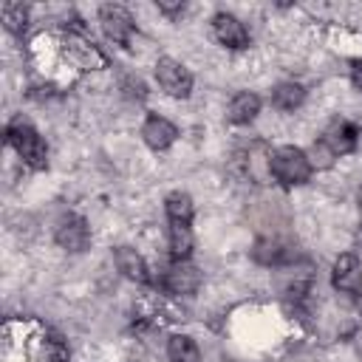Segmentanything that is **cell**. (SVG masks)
Masks as SVG:
<instances>
[{
	"label": "cell",
	"instance_id": "cell-1",
	"mask_svg": "<svg viewBox=\"0 0 362 362\" xmlns=\"http://www.w3.org/2000/svg\"><path fill=\"white\" fill-rule=\"evenodd\" d=\"M269 170L272 175L283 184V187H297V184H305L311 178V158L308 153H303L300 147H277L272 156H269Z\"/></svg>",
	"mask_w": 362,
	"mask_h": 362
},
{
	"label": "cell",
	"instance_id": "cell-2",
	"mask_svg": "<svg viewBox=\"0 0 362 362\" xmlns=\"http://www.w3.org/2000/svg\"><path fill=\"white\" fill-rule=\"evenodd\" d=\"M6 141L14 147V153H17L28 167L45 170V164H48V150H45L42 136H40L31 124H25L23 119H14V122L8 124V130H6Z\"/></svg>",
	"mask_w": 362,
	"mask_h": 362
},
{
	"label": "cell",
	"instance_id": "cell-3",
	"mask_svg": "<svg viewBox=\"0 0 362 362\" xmlns=\"http://www.w3.org/2000/svg\"><path fill=\"white\" fill-rule=\"evenodd\" d=\"M156 79H158L161 90H167L173 99H187L192 90V74L170 57H161L156 62Z\"/></svg>",
	"mask_w": 362,
	"mask_h": 362
},
{
	"label": "cell",
	"instance_id": "cell-4",
	"mask_svg": "<svg viewBox=\"0 0 362 362\" xmlns=\"http://www.w3.org/2000/svg\"><path fill=\"white\" fill-rule=\"evenodd\" d=\"M161 283L170 294H195L198 286H201V272L189 260H173L164 269Z\"/></svg>",
	"mask_w": 362,
	"mask_h": 362
},
{
	"label": "cell",
	"instance_id": "cell-5",
	"mask_svg": "<svg viewBox=\"0 0 362 362\" xmlns=\"http://www.w3.org/2000/svg\"><path fill=\"white\" fill-rule=\"evenodd\" d=\"M57 243L65 249V252H85L88 243H90V229L85 223V218L79 215H68L57 223V232H54Z\"/></svg>",
	"mask_w": 362,
	"mask_h": 362
},
{
	"label": "cell",
	"instance_id": "cell-6",
	"mask_svg": "<svg viewBox=\"0 0 362 362\" xmlns=\"http://www.w3.org/2000/svg\"><path fill=\"white\" fill-rule=\"evenodd\" d=\"M99 23H102V31H105L107 40H113L119 45H127L130 42L133 20H130V14L122 6H102L99 8Z\"/></svg>",
	"mask_w": 362,
	"mask_h": 362
},
{
	"label": "cell",
	"instance_id": "cell-7",
	"mask_svg": "<svg viewBox=\"0 0 362 362\" xmlns=\"http://www.w3.org/2000/svg\"><path fill=\"white\" fill-rule=\"evenodd\" d=\"M331 283L339 288V291H348V294H359L362 288V266H359V257L345 252L334 260V272H331Z\"/></svg>",
	"mask_w": 362,
	"mask_h": 362
},
{
	"label": "cell",
	"instance_id": "cell-8",
	"mask_svg": "<svg viewBox=\"0 0 362 362\" xmlns=\"http://www.w3.org/2000/svg\"><path fill=\"white\" fill-rule=\"evenodd\" d=\"M212 28H215L218 42L226 45V48H246L249 45V31H246V25L235 14H226V11L215 14Z\"/></svg>",
	"mask_w": 362,
	"mask_h": 362
},
{
	"label": "cell",
	"instance_id": "cell-9",
	"mask_svg": "<svg viewBox=\"0 0 362 362\" xmlns=\"http://www.w3.org/2000/svg\"><path fill=\"white\" fill-rule=\"evenodd\" d=\"M322 144L334 156H345V153H351L356 147V127L351 122H345V119H334L322 133Z\"/></svg>",
	"mask_w": 362,
	"mask_h": 362
},
{
	"label": "cell",
	"instance_id": "cell-10",
	"mask_svg": "<svg viewBox=\"0 0 362 362\" xmlns=\"http://www.w3.org/2000/svg\"><path fill=\"white\" fill-rule=\"evenodd\" d=\"M141 136H144L147 147H153V150H167V147L175 141L178 130H175V124L167 122L164 116H147V122H144V127H141Z\"/></svg>",
	"mask_w": 362,
	"mask_h": 362
},
{
	"label": "cell",
	"instance_id": "cell-11",
	"mask_svg": "<svg viewBox=\"0 0 362 362\" xmlns=\"http://www.w3.org/2000/svg\"><path fill=\"white\" fill-rule=\"evenodd\" d=\"M113 257H116V266H119V272H122L124 277H130V280H136V283H147V280H150L147 263H144V257H141L136 249L119 246V249L113 252Z\"/></svg>",
	"mask_w": 362,
	"mask_h": 362
},
{
	"label": "cell",
	"instance_id": "cell-12",
	"mask_svg": "<svg viewBox=\"0 0 362 362\" xmlns=\"http://www.w3.org/2000/svg\"><path fill=\"white\" fill-rule=\"evenodd\" d=\"M257 113H260V96H257V93L240 90V93L232 96V102H229V122H235V124H249Z\"/></svg>",
	"mask_w": 362,
	"mask_h": 362
},
{
	"label": "cell",
	"instance_id": "cell-13",
	"mask_svg": "<svg viewBox=\"0 0 362 362\" xmlns=\"http://www.w3.org/2000/svg\"><path fill=\"white\" fill-rule=\"evenodd\" d=\"M192 229L189 223H178V221H170V252L175 260H187L189 252H192Z\"/></svg>",
	"mask_w": 362,
	"mask_h": 362
},
{
	"label": "cell",
	"instance_id": "cell-14",
	"mask_svg": "<svg viewBox=\"0 0 362 362\" xmlns=\"http://www.w3.org/2000/svg\"><path fill=\"white\" fill-rule=\"evenodd\" d=\"M303 99H305V90L297 82H280L272 90V105L280 107V110H294V107L303 105Z\"/></svg>",
	"mask_w": 362,
	"mask_h": 362
},
{
	"label": "cell",
	"instance_id": "cell-15",
	"mask_svg": "<svg viewBox=\"0 0 362 362\" xmlns=\"http://www.w3.org/2000/svg\"><path fill=\"white\" fill-rule=\"evenodd\" d=\"M167 356H170V362H201V351H198L195 339H189V337H184V334L170 337V342H167Z\"/></svg>",
	"mask_w": 362,
	"mask_h": 362
},
{
	"label": "cell",
	"instance_id": "cell-16",
	"mask_svg": "<svg viewBox=\"0 0 362 362\" xmlns=\"http://www.w3.org/2000/svg\"><path fill=\"white\" fill-rule=\"evenodd\" d=\"M164 209H167L170 221H178V223H189L192 215H195L192 198H189L187 192H170L167 201H164Z\"/></svg>",
	"mask_w": 362,
	"mask_h": 362
},
{
	"label": "cell",
	"instance_id": "cell-17",
	"mask_svg": "<svg viewBox=\"0 0 362 362\" xmlns=\"http://www.w3.org/2000/svg\"><path fill=\"white\" fill-rule=\"evenodd\" d=\"M68 45H71V54L79 59V65H85V68L105 65V57L93 48V42H85V40H68Z\"/></svg>",
	"mask_w": 362,
	"mask_h": 362
},
{
	"label": "cell",
	"instance_id": "cell-18",
	"mask_svg": "<svg viewBox=\"0 0 362 362\" xmlns=\"http://www.w3.org/2000/svg\"><path fill=\"white\" fill-rule=\"evenodd\" d=\"M3 20H6V28L11 34H23L25 25H28V8L23 3H6L3 6Z\"/></svg>",
	"mask_w": 362,
	"mask_h": 362
},
{
	"label": "cell",
	"instance_id": "cell-19",
	"mask_svg": "<svg viewBox=\"0 0 362 362\" xmlns=\"http://www.w3.org/2000/svg\"><path fill=\"white\" fill-rule=\"evenodd\" d=\"M280 243L277 240H257V246H255V257L260 260V263H277L280 260Z\"/></svg>",
	"mask_w": 362,
	"mask_h": 362
},
{
	"label": "cell",
	"instance_id": "cell-20",
	"mask_svg": "<svg viewBox=\"0 0 362 362\" xmlns=\"http://www.w3.org/2000/svg\"><path fill=\"white\" fill-rule=\"evenodd\" d=\"M351 76H354V85H356V88H362V62H354Z\"/></svg>",
	"mask_w": 362,
	"mask_h": 362
},
{
	"label": "cell",
	"instance_id": "cell-21",
	"mask_svg": "<svg viewBox=\"0 0 362 362\" xmlns=\"http://www.w3.org/2000/svg\"><path fill=\"white\" fill-rule=\"evenodd\" d=\"M158 8H161V11H170V14H173V11H178V8H181V3H158Z\"/></svg>",
	"mask_w": 362,
	"mask_h": 362
},
{
	"label": "cell",
	"instance_id": "cell-22",
	"mask_svg": "<svg viewBox=\"0 0 362 362\" xmlns=\"http://www.w3.org/2000/svg\"><path fill=\"white\" fill-rule=\"evenodd\" d=\"M356 209H359V221H362V187H359V192H356Z\"/></svg>",
	"mask_w": 362,
	"mask_h": 362
},
{
	"label": "cell",
	"instance_id": "cell-23",
	"mask_svg": "<svg viewBox=\"0 0 362 362\" xmlns=\"http://www.w3.org/2000/svg\"><path fill=\"white\" fill-rule=\"evenodd\" d=\"M356 308L362 311V294H356Z\"/></svg>",
	"mask_w": 362,
	"mask_h": 362
}]
</instances>
